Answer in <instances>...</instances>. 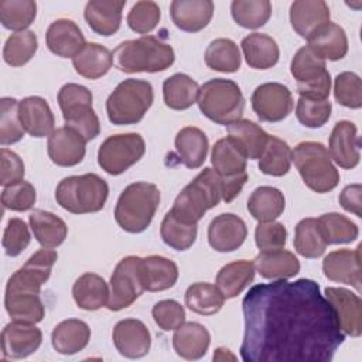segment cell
Returning <instances> with one entry per match:
<instances>
[{"label":"cell","mask_w":362,"mask_h":362,"mask_svg":"<svg viewBox=\"0 0 362 362\" xmlns=\"http://www.w3.org/2000/svg\"><path fill=\"white\" fill-rule=\"evenodd\" d=\"M242 310L245 362H328L345 339L334 307L310 279L256 284Z\"/></svg>","instance_id":"1"},{"label":"cell","mask_w":362,"mask_h":362,"mask_svg":"<svg viewBox=\"0 0 362 362\" xmlns=\"http://www.w3.org/2000/svg\"><path fill=\"white\" fill-rule=\"evenodd\" d=\"M57 257L54 249L42 247L11 274L4 294V307L11 320L31 324L42 321L45 308L40 291L49 279Z\"/></svg>","instance_id":"2"},{"label":"cell","mask_w":362,"mask_h":362,"mask_svg":"<svg viewBox=\"0 0 362 362\" xmlns=\"http://www.w3.org/2000/svg\"><path fill=\"white\" fill-rule=\"evenodd\" d=\"M116 68L122 72H161L174 64L175 54L170 44L153 35L120 42L112 52Z\"/></svg>","instance_id":"3"},{"label":"cell","mask_w":362,"mask_h":362,"mask_svg":"<svg viewBox=\"0 0 362 362\" xmlns=\"http://www.w3.org/2000/svg\"><path fill=\"white\" fill-rule=\"evenodd\" d=\"M160 199V189L151 182L139 181L127 185L115 208L117 225L130 233L146 230L156 215Z\"/></svg>","instance_id":"4"},{"label":"cell","mask_w":362,"mask_h":362,"mask_svg":"<svg viewBox=\"0 0 362 362\" xmlns=\"http://www.w3.org/2000/svg\"><path fill=\"white\" fill-rule=\"evenodd\" d=\"M223 188L219 174L214 168H204L175 198L170 209L182 221L198 223L205 212L219 204Z\"/></svg>","instance_id":"5"},{"label":"cell","mask_w":362,"mask_h":362,"mask_svg":"<svg viewBox=\"0 0 362 362\" xmlns=\"http://www.w3.org/2000/svg\"><path fill=\"white\" fill-rule=\"evenodd\" d=\"M109 185L98 174L71 175L59 181L55 199L61 208L72 214H92L100 211L107 199Z\"/></svg>","instance_id":"6"},{"label":"cell","mask_w":362,"mask_h":362,"mask_svg":"<svg viewBox=\"0 0 362 362\" xmlns=\"http://www.w3.org/2000/svg\"><path fill=\"white\" fill-rule=\"evenodd\" d=\"M197 103L209 120L228 126L242 117L245 98L236 82L215 78L199 86Z\"/></svg>","instance_id":"7"},{"label":"cell","mask_w":362,"mask_h":362,"mask_svg":"<svg viewBox=\"0 0 362 362\" xmlns=\"http://www.w3.org/2000/svg\"><path fill=\"white\" fill-rule=\"evenodd\" d=\"M291 161H294L304 184L314 192H329L339 182V173L322 143H298L291 151Z\"/></svg>","instance_id":"8"},{"label":"cell","mask_w":362,"mask_h":362,"mask_svg":"<svg viewBox=\"0 0 362 362\" xmlns=\"http://www.w3.org/2000/svg\"><path fill=\"white\" fill-rule=\"evenodd\" d=\"M154 100V92L150 82L143 79H124L106 100V113L109 120L117 126L139 123Z\"/></svg>","instance_id":"9"},{"label":"cell","mask_w":362,"mask_h":362,"mask_svg":"<svg viewBox=\"0 0 362 362\" xmlns=\"http://www.w3.org/2000/svg\"><path fill=\"white\" fill-rule=\"evenodd\" d=\"M92 92L79 83H65L58 92V105L65 126L79 132L86 141L93 140L100 133V123L92 107Z\"/></svg>","instance_id":"10"},{"label":"cell","mask_w":362,"mask_h":362,"mask_svg":"<svg viewBox=\"0 0 362 362\" xmlns=\"http://www.w3.org/2000/svg\"><path fill=\"white\" fill-rule=\"evenodd\" d=\"M146 151L144 139L139 133L109 136L98 150L99 167L110 175H119L136 164Z\"/></svg>","instance_id":"11"},{"label":"cell","mask_w":362,"mask_h":362,"mask_svg":"<svg viewBox=\"0 0 362 362\" xmlns=\"http://www.w3.org/2000/svg\"><path fill=\"white\" fill-rule=\"evenodd\" d=\"M144 291L141 279V257L127 256L122 259L110 277V294L107 308L120 311L132 305Z\"/></svg>","instance_id":"12"},{"label":"cell","mask_w":362,"mask_h":362,"mask_svg":"<svg viewBox=\"0 0 362 362\" xmlns=\"http://www.w3.org/2000/svg\"><path fill=\"white\" fill-rule=\"evenodd\" d=\"M252 107L262 122L276 123L286 119L294 106L290 89L279 82L259 85L250 98Z\"/></svg>","instance_id":"13"},{"label":"cell","mask_w":362,"mask_h":362,"mask_svg":"<svg viewBox=\"0 0 362 362\" xmlns=\"http://www.w3.org/2000/svg\"><path fill=\"white\" fill-rule=\"evenodd\" d=\"M42 342V332L31 322L11 321L1 331L3 358L23 359L34 354Z\"/></svg>","instance_id":"14"},{"label":"cell","mask_w":362,"mask_h":362,"mask_svg":"<svg viewBox=\"0 0 362 362\" xmlns=\"http://www.w3.org/2000/svg\"><path fill=\"white\" fill-rule=\"evenodd\" d=\"M48 156L59 167H74L79 164L86 153L85 137L69 126L55 129L48 136Z\"/></svg>","instance_id":"15"},{"label":"cell","mask_w":362,"mask_h":362,"mask_svg":"<svg viewBox=\"0 0 362 362\" xmlns=\"http://www.w3.org/2000/svg\"><path fill=\"white\" fill-rule=\"evenodd\" d=\"M113 344L117 352L126 358L137 359L148 354L151 335L143 321L126 318L119 321L113 328Z\"/></svg>","instance_id":"16"},{"label":"cell","mask_w":362,"mask_h":362,"mask_svg":"<svg viewBox=\"0 0 362 362\" xmlns=\"http://www.w3.org/2000/svg\"><path fill=\"white\" fill-rule=\"evenodd\" d=\"M322 272L327 279L361 291V245L354 250L339 249L328 253L322 260Z\"/></svg>","instance_id":"17"},{"label":"cell","mask_w":362,"mask_h":362,"mask_svg":"<svg viewBox=\"0 0 362 362\" xmlns=\"http://www.w3.org/2000/svg\"><path fill=\"white\" fill-rule=\"evenodd\" d=\"M361 140L356 126L349 120L338 122L329 136V157L342 168L351 170L359 164Z\"/></svg>","instance_id":"18"},{"label":"cell","mask_w":362,"mask_h":362,"mask_svg":"<svg viewBox=\"0 0 362 362\" xmlns=\"http://www.w3.org/2000/svg\"><path fill=\"white\" fill-rule=\"evenodd\" d=\"M247 235L246 223L235 214H221L208 226L209 246L221 253L239 249Z\"/></svg>","instance_id":"19"},{"label":"cell","mask_w":362,"mask_h":362,"mask_svg":"<svg viewBox=\"0 0 362 362\" xmlns=\"http://www.w3.org/2000/svg\"><path fill=\"white\" fill-rule=\"evenodd\" d=\"M324 293L337 313L342 332L359 337L362 334V301L359 296L342 287H327Z\"/></svg>","instance_id":"20"},{"label":"cell","mask_w":362,"mask_h":362,"mask_svg":"<svg viewBox=\"0 0 362 362\" xmlns=\"http://www.w3.org/2000/svg\"><path fill=\"white\" fill-rule=\"evenodd\" d=\"M45 41L48 49L61 58H74L86 45L81 28L68 18L52 21L47 30Z\"/></svg>","instance_id":"21"},{"label":"cell","mask_w":362,"mask_h":362,"mask_svg":"<svg viewBox=\"0 0 362 362\" xmlns=\"http://www.w3.org/2000/svg\"><path fill=\"white\" fill-rule=\"evenodd\" d=\"M246 160L242 148L229 136L219 139L212 147L211 163L222 181L247 178Z\"/></svg>","instance_id":"22"},{"label":"cell","mask_w":362,"mask_h":362,"mask_svg":"<svg viewBox=\"0 0 362 362\" xmlns=\"http://www.w3.org/2000/svg\"><path fill=\"white\" fill-rule=\"evenodd\" d=\"M18 117L24 130L33 137H45L55 130L52 110L41 96H27L20 100Z\"/></svg>","instance_id":"23"},{"label":"cell","mask_w":362,"mask_h":362,"mask_svg":"<svg viewBox=\"0 0 362 362\" xmlns=\"http://www.w3.org/2000/svg\"><path fill=\"white\" fill-rule=\"evenodd\" d=\"M124 0H90L85 6V20L90 30L99 35H113L122 23Z\"/></svg>","instance_id":"24"},{"label":"cell","mask_w":362,"mask_h":362,"mask_svg":"<svg viewBox=\"0 0 362 362\" xmlns=\"http://www.w3.org/2000/svg\"><path fill=\"white\" fill-rule=\"evenodd\" d=\"M170 14L180 30L197 33L209 24L214 3L211 0H174L170 4Z\"/></svg>","instance_id":"25"},{"label":"cell","mask_w":362,"mask_h":362,"mask_svg":"<svg viewBox=\"0 0 362 362\" xmlns=\"http://www.w3.org/2000/svg\"><path fill=\"white\" fill-rule=\"evenodd\" d=\"M329 8L322 0H297L290 6V23L303 38H308L321 25L329 23Z\"/></svg>","instance_id":"26"},{"label":"cell","mask_w":362,"mask_h":362,"mask_svg":"<svg viewBox=\"0 0 362 362\" xmlns=\"http://www.w3.org/2000/svg\"><path fill=\"white\" fill-rule=\"evenodd\" d=\"M211 344L209 331L198 322H182L173 335L175 354L188 361L201 359Z\"/></svg>","instance_id":"27"},{"label":"cell","mask_w":362,"mask_h":362,"mask_svg":"<svg viewBox=\"0 0 362 362\" xmlns=\"http://www.w3.org/2000/svg\"><path fill=\"white\" fill-rule=\"evenodd\" d=\"M307 41L308 47L324 61L342 59L348 52V38L345 30L335 23L321 25L307 38Z\"/></svg>","instance_id":"28"},{"label":"cell","mask_w":362,"mask_h":362,"mask_svg":"<svg viewBox=\"0 0 362 362\" xmlns=\"http://www.w3.org/2000/svg\"><path fill=\"white\" fill-rule=\"evenodd\" d=\"M206 134L194 126L182 127L175 136V151L178 161L187 168H198L204 164L208 154Z\"/></svg>","instance_id":"29"},{"label":"cell","mask_w":362,"mask_h":362,"mask_svg":"<svg viewBox=\"0 0 362 362\" xmlns=\"http://www.w3.org/2000/svg\"><path fill=\"white\" fill-rule=\"evenodd\" d=\"M255 269L264 279H290L298 274L300 262L294 253L286 249L260 250L255 257Z\"/></svg>","instance_id":"30"},{"label":"cell","mask_w":362,"mask_h":362,"mask_svg":"<svg viewBox=\"0 0 362 362\" xmlns=\"http://www.w3.org/2000/svg\"><path fill=\"white\" fill-rule=\"evenodd\" d=\"M90 339L89 325L76 318L61 321L51 334L52 348L62 355H74L82 351Z\"/></svg>","instance_id":"31"},{"label":"cell","mask_w":362,"mask_h":362,"mask_svg":"<svg viewBox=\"0 0 362 362\" xmlns=\"http://www.w3.org/2000/svg\"><path fill=\"white\" fill-rule=\"evenodd\" d=\"M141 279L144 290L163 291L177 283L178 267L164 256L151 255L141 259Z\"/></svg>","instance_id":"32"},{"label":"cell","mask_w":362,"mask_h":362,"mask_svg":"<svg viewBox=\"0 0 362 362\" xmlns=\"http://www.w3.org/2000/svg\"><path fill=\"white\" fill-rule=\"evenodd\" d=\"M109 294L106 281L95 273L79 276L72 287V297L76 305L86 311H95L107 305Z\"/></svg>","instance_id":"33"},{"label":"cell","mask_w":362,"mask_h":362,"mask_svg":"<svg viewBox=\"0 0 362 362\" xmlns=\"http://www.w3.org/2000/svg\"><path fill=\"white\" fill-rule=\"evenodd\" d=\"M240 45L250 68L269 69L279 61V45L267 34L252 33L242 40Z\"/></svg>","instance_id":"34"},{"label":"cell","mask_w":362,"mask_h":362,"mask_svg":"<svg viewBox=\"0 0 362 362\" xmlns=\"http://www.w3.org/2000/svg\"><path fill=\"white\" fill-rule=\"evenodd\" d=\"M228 134L242 148L246 158L257 160L269 140V134L255 122L239 119L226 126Z\"/></svg>","instance_id":"35"},{"label":"cell","mask_w":362,"mask_h":362,"mask_svg":"<svg viewBox=\"0 0 362 362\" xmlns=\"http://www.w3.org/2000/svg\"><path fill=\"white\" fill-rule=\"evenodd\" d=\"M30 228L37 242L47 249L58 247L68 233V226L59 216L42 209L31 212Z\"/></svg>","instance_id":"36"},{"label":"cell","mask_w":362,"mask_h":362,"mask_svg":"<svg viewBox=\"0 0 362 362\" xmlns=\"http://www.w3.org/2000/svg\"><path fill=\"white\" fill-rule=\"evenodd\" d=\"M74 68L76 74L86 79H98L109 72L113 64L112 52L98 44V42H88L82 51L72 58Z\"/></svg>","instance_id":"37"},{"label":"cell","mask_w":362,"mask_h":362,"mask_svg":"<svg viewBox=\"0 0 362 362\" xmlns=\"http://www.w3.org/2000/svg\"><path fill=\"white\" fill-rule=\"evenodd\" d=\"M255 264L249 260H236L225 264L216 274L215 286L225 298H233L240 294L255 277Z\"/></svg>","instance_id":"38"},{"label":"cell","mask_w":362,"mask_h":362,"mask_svg":"<svg viewBox=\"0 0 362 362\" xmlns=\"http://www.w3.org/2000/svg\"><path fill=\"white\" fill-rule=\"evenodd\" d=\"M286 206L284 195L274 187H257L247 199L249 214L259 222H272L277 219Z\"/></svg>","instance_id":"39"},{"label":"cell","mask_w":362,"mask_h":362,"mask_svg":"<svg viewBox=\"0 0 362 362\" xmlns=\"http://www.w3.org/2000/svg\"><path fill=\"white\" fill-rule=\"evenodd\" d=\"M199 85L185 74H174L163 83L164 103L174 110L191 107L198 98Z\"/></svg>","instance_id":"40"},{"label":"cell","mask_w":362,"mask_h":362,"mask_svg":"<svg viewBox=\"0 0 362 362\" xmlns=\"http://www.w3.org/2000/svg\"><path fill=\"white\" fill-rule=\"evenodd\" d=\"M328 243L325 235L314 218L301 219L294 232V249L307 259H317L324 255Z\"/></svg>","instance_id":"41"},{"label":"cell","mask_w":362,"mask_h":362,"mask_svg":"<svg viewBox=\"0 0 362 362\" xmlns=\"http://www.w3.org/2000/svg\"><path fill=\"white\" fill-rule=\"evenodd\" d=\"M184 301L185 305L197 314L214 315L222 308L225 297L216 286L198 281L187 288Z\"/></svg>","instance_id":"42"},{"label":"cell","mask_w":362,"mask_h":362,"mask_svg":"<svg viewBox=\"0 0 362 362\" xmlns=\"http://www.w3.org/2000/svg\"><path fill=\"white\" fill-rule=\"evenodd\" d=\"M197 232V223L182 221L178 216H175L171 211L165 214L160 228L163 242L175 250L189 249L195 243Z\"/></svg>","instance_id":"43"},{"label":"cell","mask_w":362,"mask_h":362,"mask_svg":"<svg viewBox=\"0 0 362 362\" xmlns=\"http://www.w3.org/2000/svg\"><path fill=\"white\" fill-rule=\"evenodd\" d=\"M205 64L208 68L219 72H236L240 68V51L235 41L229 38H216L205 49Z\"/></svg>","instance_id":"44"},{"label":"cell","mask_w":362,"mask_h":362,"mask_svg":"<svg viewBox=\"0 0 362 362\" xmlns=\"http://www.w3.org/2000/svg\"><path fill=\"white\" fill-rule=\"evenodd\" d=\"M290 72L297 81V85H307L315 82L329 72L327 71L325 61L320 58L308 45L301 47L293 57Z\"/></svg>","instance_id":"45"},{"label":"cell","mask_w":362,"mask_h":362,"mask_svg":"<svg viewBox=\"0 0 362 362\" xmlns=\"http://www.w3.org/2000/svg\"><path fill=\"white\" fill-rule=\"evenodd\" d=\"M290 167L291 148L288 144L276 136H269L267 144L259 157V170L266 175L281 177L288 173Z\"/></svg>","instance_id":"46"},{"label":"cell","mask_w":362,"mask_h":362,"mask_svg":"<svg viewBox=\"0 0 362 362\" xmlns=\"http://www.w3.org/2000/svg\"><path fill=\"white\" fill-rule=\"evenodd\" d=\"M37 48L38 40L34 31H17L6 40L3 48V59L10 66H23L34 57Z\"/></svg>","instance_id":"47"},{"label":"cell","mask_w":362,"mask_h":362,"mask_svg":"<svg viewBox=\"0 0 362 362\" xmlns=\"http://www.w3.org/2000/svg\"><path fill=\"white\" fill-rule=\"evenodd\" d=\"M230 13L238 25L243 28H259L272 16V3L267 0H235Z\"/></svg>","instance_id":"48"},{"label":"cell","mask_w":362,"mask_h":362,"mask_svg":"<svg viewBox=\"0 0 362 362\" xmlns=\"http://www.w3.org/2000/svg\"><path fill=\"white\" fill-rule=\"evenodd\" d=\"M37 16V3L33 0H1L0 23L7 30L24 31Z\"/></svg>","instance_id":"49"},{"label":"cell","mask_w":362,"mask_h":362,"mask_svg":"<svg viewBox=\"0 0 362 362\" xmlns=\"http://www.w3.org/2000/svg\"><path fill=\"white\" fill-rule=\"evenodd\" d=\"M317 221L325 235L328 245L349 243L354 242L359 235L358 226L349 218L338 212L324 214Z\"/></svg>","instance_id":"50"},{"label":"cell","mask_w":362,"mask_h":362,"mask_svg":"<svg viewBox=\"0 0 362 362\" xmlns=\"http://www.w3.org/2000/svg\"><path fill=\"white\" fill-rule=\"evenodd\" d=\"M25 130L18 117V100L14 98H1L0 100V143L3 146L20 141Z\"/></svg>","instance_id":"51"},{"label":"cell","mask_w":362,"mask_h":362,"mask_svg":"<svg viewBox=\"0 0 362 362\" xmlns=\"http://www.w3.org/2000/svg\"><path fill=\"white\" fill-rule=\"evenodd\" d=\"M334 96L337 102L349 109H359L362 106V83L355 72H341L334 82Z\"/></svg>","instance_id":"52"},{"label":"cell","mask_w":362,"mask_h":362,"mask_svg":"<svg viewBox=\"0 0 362 362\" xmlns=\"http://www.w3.org/2000/svg\"><path fill=\"white\" fill-rule=\"evenodd\" d=\"M331 102L328 99L314 100L300 98L296 106V116L298 122L310 129L322 127L331 117Z\"/></svg>","instance_id":"53"},{"label":"cell","mask_w":362,"mask_h":362,"mask_svg":"<svg viewBox=\"0 0 362 362\" xmlns=\"http://www.w3.org/2000/svg\"><path fill=\"white\" fill-rule=\"evenodd\" d=\"M161 17V11L157 3L150 0L137 1L127 14V25L130 30L139 34H147L153 31Z\"/></svg>","instance_id":"54"},{"label":"cell","mask_w":362,"mask_h":362,"mask_svg":"<svg viewBox=\"0 0 362 362\" xmlns=\"http://www.w3.org/2000/svg\"><path fill=\"white\" fill-rule=\"evenodd\" d=\"M37 199L35 188L28 181H18L8 187H4L1 192V204L4 209L10 211H28L34 206Z\"/></svg>","instance_id":"55"},{"label":"cell","mask_w":362,"mask_h":362,"mask_svg":"<svg viewBox=\"0 0 362 362\" xmlns=\"http://www.w3.org/2000/svg\"><path fill=\"white\" fill-rule=\"evenodd\" d=\"M31 235L25 222L20 218H11L3 232V247L7 256L16 257L30 245Z\"/></svg>","instance_id":"56"},{"label":"cell","mask_w":362,"mask_h":362,"mask_svg":"<svg viewBox=\"0 0 362 362\" xmlns=\"http://www.w3.org/2000/svg\"><path fill=\"white\" fill-rule=\"evenodd\" d=\"M156 324L163 331L177 329L185 321L184 307L175 300H161L151 310Z\"/></svg>","instance_id":"57"},{"label":"cell","mask_w":362,"mask_h":362,"mask_svg":"<svg viewBox=\"0 0 362 362\" xmlns=\"http://www.w3.org/2000/svg\"><path fill=\"white\" fill-rule=\"evenodd\" d=\"M287 230L280 222H259L255 230V242L260 250H273L284 247Z\"/></svg>","instance_id":"58"},{"label":"cell","mask_w":362,"mask_h":362,"mask_svg":"<svg viewBox=\"0 0 362 362\" xmlns=\"http://www.w3.org/2000/svg\"><path fill=\"white\" fill-rule=\"evenodd\" d=\"M0 161H1L0 184L3 187H8V185L16 184L23 180L25 168H24V163L18 154L3 147L0 151Z\"/></svg>","instance_id":"59"},{"label":"cell","mask_w":362,"mask_h":362,"mask_svg":"<svg viewBox=\"0 0 362 362\" xmlns=\"http://www.w3.org/2000/svg\"><path fill=\"white\" fill-rule=\"evenodd\" d=\"M361 192H362V187L361 184H351L346 185L342 192L339 194V204L341 206L348 211L352 212L354 215H356L358 218L362 216V211H361Z\"/></svg>","instance_id":"60"},{"label":"cell","mask_w":362,"mask_h":362,"mask_svg":"<svg viewBox=\"0 0 362 362\" xmlns=\"http://www.w3.org/2000/svg\"><path fill=\"white\" fill-rule=\"evenodd\" d=\"M232 359V361H235V356L229 352V349H226V348H218L216 351H215V354H214V361H225V359Z\"/></svg>","instance_id":"61"}]
</instances>
